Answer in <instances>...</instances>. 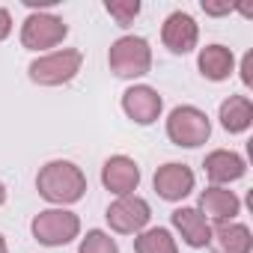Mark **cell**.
Instances as JSON below:
<instances>
[{"instance_id":"cell-20","label":"cell","mask_w":253,"mask_h":253,"mask_svg":"<svg viewBox=\"0 0 253 253\" xmlns=\"http://www.w3.org/2000/svg\"><path fill=\"white\" fill-rule=\"evenodd\" d=\"M78 253H119V247H116V241H113L107 232H101V229H89L86 238L81 241Z\"/></svg>"},{"instance_id":"cell-19","label":"cell","mask_w":253,"mask_h":253,"mask_svg":"<svg viewBox=\"0 0 253 253\" xmlns=\"http://www.w3.org/2000/svg\"><path fill=\"white\" fill-rule=\"evenodd\" d=\"M104 9H107L110 18H116L119 27H128L140 15V3H137V0H107Z\"/></svg>"},{"instance_id":"cell-2","label":"cell","mask_w":253,"mask_h":253,"mask_svg":"<svg viewBox=\"0 0 253 253\" xmlns=\"http://www.w3.org/2000/svg\"><path fill=\"white\" fill-rule=\"evenodd\" d=\"M107 63L116 78H143L152 69V48L143 36H122L110 45Z\"/></svg>"},{"instance_id":"cell-11","label":"cell","mask_w":253,"mask_h":253,"mask_svg":"<svg viewBox=\"0 0 253 253\" xmlns=\"http://www.w3.org/2000/svg\"><path fill=\"white\" fill-rule=\"evenodd\" d=\"M197 39H200V30H197V21L188 15V12H173L164 27H161V42L173 51V54H191L197 48Z\"/></svg>"},{"instance_id":"cell-3","label":"cell","mask_w":253,"mask_h":253,"mask_svg":"<svg viewBox=\"0 0 253 253\" xmlns=\"http://www.w3.org/2000/svg\"><path fill=\"white\" fill-rule=\"evenodd\" d=\"M81 63H84V54L75 51V48H63V51L45 54V57H39V60L30 63V81L42 84V86L69 84L81 72Z\"/></svg>"},{"instance_id":"cell-23","label":"cell","mask_w":253,"mask_h":253,"mask_svg":"<svg viewBox=\"0 0 253 253\" xmlns=\"http://www.w3.org/2000/svg\"><path fill=\"white\" fill-rule=\"evenodd\" d=\"M9 33H12V15H9L3 6H0V42H3Z\"/></svg>"},{"instance_id":"cell-4","label":"cell","mask_w":253,"mask_h":253,"mask_svg":"<svg viewBox=\"0 0 253 253\" xmlns=\"http://www.w3.org/2000/svg\"><path fill=\"white\" fill-rule=\"evenodd\" d=\"M211 134V122L209 116L200 110V107H176L167 119V137L176 143V146H185V149H194V146H203Z\"/></svg>"},{"instance_id":"cell-12","label":"cell","mask_w":253,"mask_h":253,"mask_svg":"<svg viewBox=\"0 0 253 253\" xmlns=\"http://www.w3.org/2000/svg\"><path fill=\"white\" fill-rule=\"evenodd\" d=\"M206 220H214V223H226V220H235V214L241 211V200L226 191V188H206L200 194V209H197Z\"/></svg>"},{"instance_id":"cell-16","label":"cell","mask_w":253,"mask_h":253,"mask_svg":"<svg viewBox=\"0 0 253 253\" xmlns=\"http://www.w3.org/2000/svg\"><path fill=\"white\" fill-rule=\"evenodd\" d=\"M220 125L229 134H241L253 125V101L247 95H229L220 104Z\"/></svg>"},{"instance_id":"cell-10","label":"cell","mask_w":253,"mask_h":253,"mask_svg":"<svg viewBox=\"0 0 253 253\" xmlns=\"http://www.w3.org/2000/svg\"><path fill=\"white\" fill-rule=\"evenodd\" d=\"M152 185H155V191H158L161 200H167V203H179V200H185V197L194 191V170H191L188 164H176V161H170V164L158 167Z\"/></svg>"},{"instance_id":"cell-22","label":"cell","mask_w":253,"mask_h":253,"mask_svg":"<svg viewBox=\"0 0 253 253\" xmlns=\"http://www.w3.org/2000/svg\"><path fill=\"white\" fill-rule=\"evenodd\" d=\"M241 81L244 86H253V54H244L241 60Z\"/></svg>"},{"instance_id":"cell-24","label":"cell","mask_w":253,"mask_h":253,"mask_svg":"<svg viewBox=\"0 0 253 253\" xmlns=\"http://www.w3.org/2000/svg\"><path fill=\"white\" fill-rule=\"evenodd\" d=\"M6 203V188H3V182H0V206Z\"/></svg>"},{"instance_id":"cell-13","label":"cell","mask_w":253,"mask_h":253,"mask_svg":"<svg viewBox=\"0 0 253 253\" xmlns=\"http://www.w3.org/2000/svg\"><path fill=\"white\" fill-rule=\"evenodd\" d=\"M203 170H206L209 182L220 188V185H229V182L241 179V176L247 173V164H244V158H241L238 152H229V149H214V152H209V155H206Z\"/></svg>"},{"instance_id":"cell-9","label":"cell","mask_w":253,"mask_h":253,"mask_svg":"<svg viewBox=\"0 0 253 253\" xmlns=\"http://www.w3.org/2000/svg\"><path fill=\"white\" fill-rule=\"evenodd\" d=\"M101 182H104V188H107L110 194L128 197V194H134L137 185H140V167H137L128 155H113V158H107L104 167H101Z\"/></svg>"},{"instance_id":"cell-21","label":"cell","mask_w":253,"mask_h":253,"mask_svg":"<svg viewBox=\"0 0 253 253\" xmlns=\"http://www.w3.org/2000/svg\"><path fill=\"white\" fill-rule=\"evenodd\" d=\"M203 12H206V15H229V12H232V3H229V0H223V3L203 0Z\"/></svg>"},{"instance_id":"cell-14","label":"cell","mask_w":253,"mask_h":253,"mask_svg":"<svg viewBox=\"0 0 253 253\" xmlns=\"http://www.w3.org/2000/svg\"><path fill=\"white\" fill-rule=\"evenodd\" d=\"M209 247L211 253H250L253 238L244 223L226 220V223H214V229L209 232Z\"/></svg>"},{"instance_id":"cell-6","label":"cell","mask_w":253,"mask_h":253,"mask_svg":"<svg viewBox=\"0 0 253 253\" xmlns=\"http://www.w3.org/2000/svg\"><path fill=\"white\" fill-rule=\"evenodd\" d=\"M107 223L113 232L119 235H137L146 229L149 217H152V209L143 197L137 194H128V197H116L110 206H107Z\"/></svg>"},{"instance_id":"cell-15","label":"cell","mask_w":253,"mask_h":253,"mask_svg":"<svg viewBox=\"0 0 253 253\" xmlns=\"http://www.w3.org/2000/svg\"><path fill=\"white\" fill-rule=\"evenodd\" d=\"M173 226L179 229V235H182V241L188 247H206L209 244L211 226L197 209H176L173 211Z\"/></svg>"},{"instance_id":"cell-5","label":"cell","mask_w":253,"mask_h":253,"mask_svg":"<svg viewBox=\"0 0 253 253\" xmlns=\"http://www.w3.org/2000/svg\"><path fill=\"white\" fill-rule=\"evenodd\" d=\"M33 229V238L39 244H48V247H63L69 244L72 238H78L81 232V220L75 211H66V209H45L33 217L30 223Z\"/></svg>"},{"instance_id":"cell-18","label":"cell","mask_w":253,"mask_h":253,"mask_svg":"<svg viewBox=\"0 0 253 253\" xmlns=\"http://www.w3.org/2000/svg\"><path fill=\"white\" fill-rule=\"evenodd\" d=\"M134 253H179V247H176V238L170 235V229L152 226V229L137 232Z\"/></svg>"},{"instance_id":"cell-8","label":"cell","mask_w":253,"mask_h":253,"mask_svg":"<svg viewBox=\"0 0 253 253\" xmlns=\"http://www.w3.org/2000/svg\"><path fill=\"white\" fill-rule=\"evenodd\" d=\"M161 95L158 89L146 86V84H137V86H128L122 92V110L128 119H134L137 125H152L158 116H161Z\"/></svg>"},{"instance_id":"cell-17","label":"cell","mask_w":253,"mask_h":253,"mask_svg":"<svg viewBox=\"0 0 253 253\" xmlns=\"http://www.w3.org/2000/svg\"><path fill=\"white\" fill-rule=\"evenodd\" d=\"M197 63H200L203 78H209V81H226L232 75V69H235V57L223 45H206L200 51V60Z\"/></svg>"},{"instance_id":"cell-25","label":"cell","mask_w":253,"mask_h":253,"mask_svg":"<svg viewBox=\"0 0 253 253\" xmlns=\"http://www.w3.org/2000/svg\"><path fill=\"white\" fill-rule=\"evenodd\" d=\"M0 253H9V247H6V238L0 235Z\"/></svg>"},{"instance_id":"cell-7","label":"cell","mask_w":253,"mask_h":253,"mask_svg":"<svg viewBox=\"0 0 253 253\" xmlns=\"http://www.w3.org/2000/svg\"><path fill=\"white\" fill-rule=\"evenodd\" d=\"M69 36V27L63 18L51 15V12H30L24 27H21V45L27 51H45L60 45Z\"/></svg>"},{"instance_id":"cell-1","label":"cell","mask_w":253,"mask_h":253,"mask_svg":"<svg viewBox=\"0 0 253 253\" xmlns=\"http://www.w3.org/2000/svg\"><path fill=\"white\" fill-rule=\"evenodd\" d=\"M36 188H39V197H45L48 203L69 206L86 194V176L72 161H48L36 176Z\"/></svg>"}]
</instances>
